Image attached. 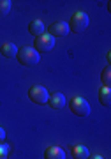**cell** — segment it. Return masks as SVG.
Listing matches in <instances>:
<instances>
[{
	"mask_svg": "<svg viewBox=\"0 0 111 159\" xmlns=\"http://www.w3.org/2000/svg\"><path fill=\"white\" fill-rule=\"evenodd\" d=\"M18 62L21 66H27V67H32V66H37L41 60V55L33 50L32 46H23V48H18Z\"/></svg>",
	"mask_w": 111,
	"mask_h": 159,
	"instance_id": "6da1fadb",
	"label": "cell"
},
{
	"mask_svg": "<svg viewBox=\"0 0 111 159\" xmlns=\"http://www.w3.org/2000/svg\"><path fill=\"white\" fill-rule=\"evenodd\" d=\"M69 30H72L74 34H79V32H83V30H87V27L90 25V18L87 12H74L71 16V20H69Z\"/></svg>",
	"mask_w": 111,
	"mask_h": 159,
	"instance_id": "7a4b0ae2",
	"label": "cell"
},
{
	"mask_svg": "<svg viewBox=\"0 0 111 159\" xmlns=\"http://www.w3.org/2000/svg\"><path fill=\"white\" fill-rule=\"evenodd\" d=\"M32 48L37 51L39 55H41V53H48V51H51L53 48H55V37L46 32V34L39 35V37H35Z\"/></svg>",
	"mask_w": 111,
	"mask_h": 159,
	"instance_id": "3957f363",
	"label": "cell"
},
{
	"mask_svg": "<svg viewBox=\"0 0 111 159\" xmlns=\"http://www.w3.org/2000/svg\"><path fill=\"white\" fill-rule=\"evenodd\" d=\"M69 108H71L72 113L78 115V117H88L90 115V104L83 97H72L69 101Z\"/></svg>",
	"mask_w": 111,
	"mask_h": 159,
	"instance_id": "277c9868",
	"label": "cell"
},
{
	"mask_svg": "<svg viewBox=\"0 0 111 159\" xmlns=\"http://www.w3.org/2000/svg\"><path fill=\"white\" fill-rule=\"evenodd\" d=\"M28 97H30V101L35 102V104H39V106H44L46 102H48V89L42 85H33L30 90H28Z\"/></svg>",
	"mask_w": 111,
	"mask_h": 159,
	"instance_id": "5b68a950",
	"label": "cell"
},
{
	"mask_svg": "<svg viewBox=\"0 0 111 159\" xmlns=\"http://www.w3.org/2000/svg\"><path fill=\"white\" fill-rule=\"evenodd\" d=\"M69 32H71V30H69L67 21H55L48 27V34L53 35V37H65Z\"/></svg>",
	"mask_w": 111,
	"mask_h": 159,
	"instance_id": "8992f818",
	"label": "cell"
},
{
	"mask_svg": "<svg viewBox=\"0 0 111 159\" xmlns=\"http://www.w3.org/2000/svg\"><path fill=\"white\" fill-rule=\"evenodd\" d=\"M46 104H50V108H53V110H62L67 104V99L62 92H55V94H51L48 97V102Z\"/></svg>",
	"mask_w": 111,
	"mask_h": 159,
	"instance_id": "52a82bcc",
	"label": "cell"
},
{
	"mask_svg": "<svg viewBox=\"0 0 111 159\" xmlns=\"http://www.w3.org/2000/svg\"><path fill=\"white\" fill-rule=\"evenodd\" d=\"M44 159H65V150L62 147L51 145L44 150Z\"/></svg>",
	"mask_w": 111,
	"mask_h": 159,
	"instance_id": "ba28073f",
	"label": "cell"
},
{
	"mask_svg": "<svg viewBox=\"0 0 111 159\" xmlns=\"http://www.w3.org/2000/svg\"><path fill=\"white\" fill-rule=\"evenodd\" d=\"M28 32L32 35H35V37H39V35L46 34V27L44 23L41 21V20H33V21L28 23Z\"/></svg>",
	"mask_w": 111,
	"mask_h": 159,
	"instance_id": "9c48e42d",
	"label": "cell"
},
{
	"mask_svg": "<svg viewBox=\"0 0 111 159\" xmlns=\"http://www.w3.org/2000/svg\"><path fill=\"white\" fill-rule=\"evenodd\" d=\"M0 53H2V57H6V58H16L18 46L12 44V43H4L0 46Z\"/></svg>",
	"mask_w": 111,
	"mask_h": 159,
	"instance_id": "30bf717a",
	"label": "cell"
},
{
	"mask_svg": "<svg viewBox=\"0 0 111 159\" xmlns=\"http://www.w3.org/2000/svg\"><path fill=\"white\" fill-rule=\"evenodd\" d=\"M88 156H90V152L85 145H76V147H72V157L74 159H88Z\"/></svg>",
	"mask_w": 111,
	"mask_h": 159,
	"instance_id": "8fae6325",
	"label": "cell"
},
{
	"mask_svg": "<svg viewBox=\"0 0 111 159\" xmlns=\"http://www.w3.org/2000/svg\"><path fill=\"white\" fill-rule=\"evenodd\" d=\"M99 101L102 106H106V108H109L111 104V90L108 89V87H102L99 90Z\"/></svg>",
	"mask_w": 111,
	"mask_h": 159,
	"instance_id": "7c38bea8",
	"label": "cell"
},
{
	"mask_svg": "<svg viewBox=\"0 0 111 159\" xmlns=\"http://www.w3.org/2000/svg\"><path fill=\"white\" fill-rule=\"evenodd\" d=\"M100 80H102L104 87L109 89V85H111V67L109 66H106L104 67V71H102V74H100Z\"/></svg>",
	"mask_w": 111,
	"mask_h": 159,
	"instance_id": "4fadbf2b",
	"label": "cell"
},
{
	"mask_svg": "<svg viewBox=\"0 0 111 159\" xmlns=\"http://www.w3.org/2000/svg\"><path fill=\"white\" fill-rule=\"evenodd\" d=\"M11 7L12 4L9 0H0V16H7L11 12Z\"/></svg>",
	"mask_w": 111,
	"mask_h": 159,
	"instance_id": "5bb4252c",
	"label": "cell"
},
{
	"mask_svg": "<svg viewBox=\"0 0 111 159\" xmlns=\"http://www.w3.org/2000/svg\"><path fill=\"white\" fill-rule=\"evenodd\" d=\"M7 156H9V145L0 143V159H7Z\"/></svg>",
	"mask_w": 111,
	"mask_h": 159,
	"instance_id": "9a60e30c",
	"label": "cell"
},
{
	"mask_svg": "<svg viewBox=\"0 0 111 159\" xmlns=\"http://www.w3.org/2000/svg\"><path fill=\"white\" fill-rule=\"evenodd\" d=\"M4 140H6V129L0 127V143H4Z\"/></svg>",
	"mask_w": 111,
	"mask_h": 159,
	"instance_id": "2e32d148",
	"label": "cell"
},
{
	"mask_svg": "<svg viewBox=\"0 0 111 159\" xmlns=\"http://www.w3.org/2000/svg\"><path fill=\"white\" fill-rule=\"evenodd\" d=\"M88 159H104V157H100V156H88Z\"/></svg>",
	"mask_w": 111,
	"mask_h": 159,
	"instance_id": "e0dca14e",
	"label": "cell"
}]
</instances>
